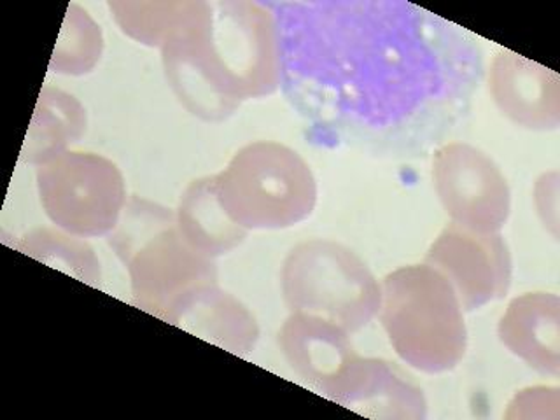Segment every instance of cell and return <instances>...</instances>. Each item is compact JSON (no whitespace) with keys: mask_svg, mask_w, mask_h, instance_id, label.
I'll return each mask as SVG.
<instances>
[{"mask_svg":"<svg viewBox=\"0 0 560 420\" xmlns=\"http://www.w3.org/2000/svg\"><path fill=\"white\" fill-rule=\"evenodd\" d=\"M280 86L320 144L417 154L469 113L480 44L407 2L270 4Z\"/></svg>","mask_w":560,"mask_h":420,"instance_id":"cell-1","label":"cell"},{"mask_svg":"<svg viewBox=\"0 0 560 420\" xmlns=\"http://www.w3.org/2000/svg\"><path fill=\"white\" fill-rule=\"evenodd\" d=\"M162 60L180 104L203 121H223L242 102L279 90L276 13L258 2H188Z\"/></svg>","mask_w":560,"mask_h":420,"instance_id":"cell-2","label":"cell"},{"mask_svg":"<svg viewBox=\"0 0 560 420\" xmlns=\"http://www.w3.org/2000/svg\"><path fill=\"white\" fill-rule=\"evenodd\" d=\"M378 314L396 354L419 372L438 375L463 361L468 329L459 298L425 262L385 276Z\"/></svg>","mask_w":560,"mask_h":420,"instance_id":"cell-3","label":"cell"},{"mask_svg":"<svg viewBox=\"0 0 560 420\" xmlns=\"http://www.w3.org/2000/svg\"><path fill=\"white\" fill-rule=\"evenodd\" d=\"M109 244L127 267L133 305L160 319L189 289L218 284L214 259L184 241L174 210L144 198L128 201Z\"/></svg>","mask_w":560,"mask_h":420,"instance_id":"cell-4","label":"cell"},{"mask_svg":"<svg viewBox=\"0 0 560 420\" xmlns=\"http://www.w3.org/2000/svg\"><path fill=\"white\" fill-rule=\"evenodd\" d=\"M219 201L244 230H284L314 212L317 184L294 149L259 140L236 151L214 175Z\"/></svg>","mask_w":560,"mask_h":420,"instance_id":"cell-5","label":"cell"},{"mask_svg":"<svg viewBox=\"0 0 560 420\" xmlns=\"http://www.w3.org/2000/svg\"><path fill=\"white\" fill-rule=\"evenodd\" d=\"M282 296L291 314L315 315L355 332L375 319L382 285L354 250L338 242L298 244L282 265Z\"/></svg>","mask_w":560,"mask_h":420,"instance_id":"cell-6","label":"cell"},{"mask_svg":"<svg viewBox=\"0 0 560 420\" xmlns=\"http://www.w3.org/2000/svg\"><path fill=\"white\" fill-rule=\"evenodd\" d=\"M40 203L70 235H107L118 226L127 191L118 166L93 153L58 154L37 168Z\"/></svg>","mask_w":560,"mask_h":420,"instance_id":"cell-7","label":"cell"},{"mask_svg":"<svg viewBox=\"0 0 560 420\" xmlns=\"http://www.w3.org/2000/svg\"><path fill=\"white\" fill-rule=\"evenodd\" d=\"M433 179L438 198L452 223L477 232H499L512 210L506 177L492 158L464 142L434 151Z\"/></svg>","mask_w":560,"mask_h":420,"instance_id":"cell-8","label":"cell"},{"mask_svg":"<svg viewBox=\"0 0 560 420\" xmlns=\"http://www.w3.org/2000/svg\"><path fill=\"white\" fill-rule=\"evenodd\" d=\"M424 262L451 282L466 312L503 298L512 284V256L499 232L451 223L431 244Z\"/></svg>","mask_w":560,"mask_h":420,"instance_id":"cell-9","label":"cell"},{"mask_svg":"<svg viewBox=\"0 0 560 420\" xmlns=\"http://www.w3.org/2000/svg\"><path fill=\"white\" fill-rule=\"evenodd\" d=\"M490 95L518 127L556 130L560 125V79L553 70L510 51L495 52L489 74Z\"/></svg>","mask_w":560,"mask_h":420,"instance_id":"cell-10","label":"cell"},{"mask_svg":"<svg viewBox=\"0 0 560 420\" xmlns=\"http://www.w3.org/2000/svg\"><path fill=\"white\" fill-rule=\"evenodd\" d=\"M329 399L372 419L422 420L428 416L422 389L385 359L358 355Z\"/></svg>","mask_w":560,"mask_h":420,"instance_id":"cell-11","label":"cell"},{"mask_svg":"<svg viewBox=\"0 0 560 420\" xmlns=\"http://www.w3.org/2000/svg\"><path fill=\"white\" fill-rule=\"evenodd\" d=\"M279 347L293 372L326 398L359 355L346 329L300 312L280 328Z\"/></svg>","mask_w":560,"mask_h":420,"instance_id":"cell-12","label":"cell"},{"mask_svg":"<svg viewBox=\"0 0 560 420\" xmlns=\"http://www.w3.org/2000/svg\"><path fill=\"white\" fill-rule=\"evenodd\" d=\"M162 320L236 355L249 354L259 338L253 314L218 284L189 289L168 305Z\"/></svg>","mask_w":560,"mask_h":420,"instance_id":"cell-13","label":"cell"},{"mask_svg":"<svg viewBox=\"0 0 560 420\" xmlns=\"http://www.w3.org/2000/svg\"><path fill=\"white\" fill-rule=\"evenodd\" d=\"M498 337L513 355L541 375L560 373V300L553 293L513 298L499 320Z\"/></svg>","mask_w":560,"mask_h":420,"instance_id":"cell-14","label":"cell"},{"mask_svg":"<svg viewBox=\"0 0 560 420\" xmlns=\"http://www.w3.org/2000/svg\"><path fill=\"white\" fill-rule=\"evenodd\" d=\"M175 219L184 241L207 258H218L235 249L247 236V230L233 223L219 201L214 175L192 180L184 189Z\"/></svg>","mask_w":560,"mask_h":420,"instance_id":"cell-15","label":"cell"},{"mask_svg":"<svg viewBox=\"0 0 560 420\" xmlns=\"http://www.w3.org/2000/svg\"><path fill=\"white\" fill-rule=\"evenodd\" d=\"M84 130L86 114L83 105L60 90L44 88L31 130L26 133L22 160L44 165L58 154L66 153L67 145L83 136Z\"/></svg>","mask_w":560,"mask_h":420,"instance_id":"cell-16","label":"cell"},{"mask_svg":"<svg viewBox=\"0 0 560 420\" xmlns=\"http://www.w3.org/2000/svg\"><path fill=\"white\" fill-rule=\"evenodd\" d=\"M16 247L37 261L66 271L67 276L83 280L86 284H101V262L92 247L79 241V236L52 230H34L23 235Z\"/></svg>","mask_w":560,"mask_h":420,"instance_id":"cell-17","label":"cell"},{"mask_svg":"<svg viewBox=\"0 0 560 420\" xmlns=\"http://www.w3.org/2000/svg\"><path fill=\"white\" fill-rule=\"evenodd\" d=\"M101 26L78 5H70L60 40L52 55L51 69L60 74H86L101 60Z\"/></svg>","mask_w":560,"mask_h":420,"instance_id":"cell-18","label":"cell"},{"mask_svg":"<svg viewBox=\"0 0 560 420\" xmlns=\"http://www.w3.org/2000/svg\"><path fill=\"white\" fill-rule=\"evenodd\" d=\"M188 2H110L114 20L131 39L162 48Z\"/></svg>","mask_w":560,"mask_h":420,"instance_id":"cell-19","label":"cell"},{"mask_svg":"<svg viewBox=\"0 0 560 420\" xmlns=\"http://www.w3.org/2000/svg\"><path fill=\"white\" fill-rule=\"evenodd\" d=\"M533 407L534 410L530 411V417H536V410H539V408H542L548 417H550V413H548L547 408L559 411V389L557 387H533V389L522 390L521 394H516L515 399L510 405L506 417L508 419L521 417L525 408Z\"/></svg>","mask_w":560,"mask_h":420,"instance_id":"cell-20","label":"cell"}]
</instances>
